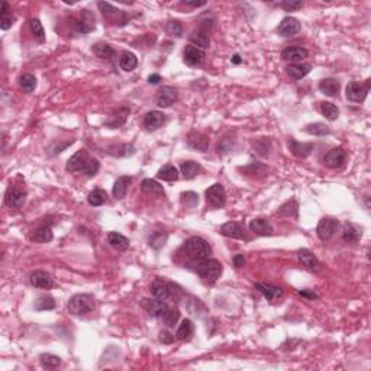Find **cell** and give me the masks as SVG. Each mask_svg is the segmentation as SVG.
<instances>
[{
  "instance_id": "obj_16",
  "label": "cell",
  "mask_w": 371,
  "mask_h": 371,
  "mask_svg": "<svg viewBox=\"0 0 371 371\" xmlns=\"http://www.w3.org/2000/svg\"><path fill=\"white\" fill-rule=\"evenodd\" d=\"M183 57H184V63L187 66L196 67L200 66V64L203 63V60H205V53H203V50L197 48L195 45H187L184 48Z\"/></svg>"
},
{
  "instance_id": "obj_24",
  "label": "cell",
  "mask_w": 371,
  "mask_h": 371,
  "mask_svg": "<svg viewBox=\"0 0 371 371\" xmlns=\"http://www.w3.org/2000/svg\"><path fill=\"white\" fill-rule=\"evenodd\" d=\"M309 55L307 50L302 48V47H289L282 51V58L284 61H290V63H300L303 58H306Z\"/></svg>"
},
{
  "instance_id": "obj_61",
  "label": "cell",
  "mask_w": 371,
  "mask_h": 371,
  "mask_svg": "<svg viewBox=\"0 0 371 371\" xmlns=\"http://www.w3.org/2000/svg\"><path fill=\"white\" fill-rule=\"evenodd\" d=\"M187 6H192V8H200V6H205L206 2H184Z\"/></svg>"
},
{
  "instance_id": "obj_22",
  "label": "cell",
  "mask_w": 371,
  "mask_h": 371,
  "mask_svg": "<svg viewBox=\"0 0 371 371\" xmlns=\"http://www.w3.org/2000/svg\"><path fill=\"white\" fill-rule=\"evenodd\" d=\"M250 229L255 235H260V237H271L274 232L271 223L264 218L252 219L251 223H250Z\"/></svg>"
},
{
  "instance_id": "obj_3",
  "label": "cell",
  "mask_w": 371,
  "mask_h": 371,
  "mask_svg": "<svg viewBox=\"0 0 371 371\" xmlns=\"http://www.w3.org/2000/svg\"><path fill=\"white\" fill-rule=\"evenodd\" d=\"M222 264L218 260H203L197 265L196 273L199 274L200 280L206 286H213L218 282V279L222 275Z\"/></svg>"
},
{
  "instance_id": "obj_21",
  "label": "cell",
  "mask_w": 371,
  "mask_h": 371,
  "mask_svg": "<svg viewBox=\"0 0 371 371\" xmlns=\"http://www.w3.org/2000/svg\"><path fill=\"white\" fill-rule=\"evenodd\" d=\"M29 283L32 284L33 287L50 290L54 286V279L48 273H44V271H33L29 275Z\"/></svg>"
},
{
  "instance_id": "obj_57",
  "label": "cell",
  "mask_w": 371,
  "mask_h": 371,
  "mask_svg": "<svg viewBox=\"0 0 371 371\" xmlns=\"http://www.w3.org/2000/svg\"><path fill=\"white\" fill-rule=\"evenodd\" d=\"M174 339H175L174 335L170 334L168 331H161V332H160V341H161L163 344H173Z\"/></svg>"
},
{
  "instance_id": "obj_40",
  "label": "cell",
  "mask_w": 371,
  "mask_h": 371,
  "mask_svg": "<svg viewBox=\"0 0 371 371\" xmlns=\"http://www.w3.org/2000/svg\"><path fill=\"white\" fill-rule=\"evenodd\" d=\"M119 66L123 71H132L135 67L138 66V58L136 55L131 51H125L119 60Z\"/></svg>"
},
{
  "instance_id": "obj_62",
  "label": "cell",
  "mask_w": 371,
  "mask_h": 371,
  "mask_svg": "<svg viewBox=\"0 0 371 371\" xmlns=\"http://www.w3.org/2000/svg\"><path fill=\"white\" fill-rule=\"evenodd\" d=\"M232 63H234V64H241V63H242V58H241L238 54H235L232 57Z\"/></svg>"
},
{
  "instance_id": "obj_11",
  "label": "cell",
  "mask_w": 371,
  "mask_h": 371,
  "mask_svg": "<svg viewBox=\"0 0 371 371\" xmlns=\"http://www.w3.org/2000/svg\"><path fill=\"white\" fill-rule=\"evenodd\" d=\"M178 100V91L177 88L171 87V86H164L158 90L157 98H155V103L160 108H170L171 105H174Z\"/></svg>"
},
{
  "instance_id": "obj_59",
  "label": "cell",
  "mask_w": 371,
  "mask_h": 371,
  "mask_svg": "<svg viewBox=\"0 0 371 371\" xmlns=\"http://www.w3.org/2000/svg\"><path fill=\"white\" fill-rule=\"evenodd\" d=\"M299 295L303 296V297H307V299H310V300L317 299L316 293H315V292H312V290H300V292H299Z\"/></svg>"
},
{
  "instance_id": "obj_33",
  "label": "cell",
  "mask_w": 371,
  "mask_h": 371,
  "mask_svg": "<svg viewBox=\"0 0 371 371\" xmlns=\"http://www.w3.org/2000/svg\"><path fill=\"white\" fill-rule=\"evenodd\" d=\"M342 238L348 244H357L361 238V229H358L351 222H345L344 229H342Z\"/></svg>"
},
{
  "instance_id": "obj_1",
  "label": "cell",
  "mask_w": 371,
  "mask_h": 371,
  "mask_svg": "<svg viewBox=\"0 0 371 371\" xmlns=\"http://www.w3.org/2000/svg\"><path fill=\"white\" fill-rule=\"evenodd\" d=\"M186 255L193 261H203L208 260L209 255L212 254V247L208 241L203 240L202 237H190L183 245Z\"/></svg>"
},
{
  "instance_id": "obj_4",
  "label": "cell",
  "mask_w": 371,
  "mask_h": 371,
  "mask_svg": "<svg viewBox=\"0 0 371 371\" xmlns=\"http://www.w3.org/2000/svg\"><path fill=\"white\" fill-rule=\"evenodd\" d=\"M95 309V299L90 295H76L68 300V310L74 316H86Z\"/></svg>"
},
{
  "instance_id": "obj_55",
  "label": "cell",
  "mask_w": 371,
  "mask_h": 371,
  "mask_svg": "<svg viewBox=\"0 0 371 371\" xmlns=\"http://www.w3.org/2000/svg\"><path fill=\"white\" fill-rule=\"evenodd\" d=\"M99 168H100V164L96 158H90V161L86 164V167L83 168V173L88 177H93V175L98 174Z\"/></svg>"
},
{
  "instance_id": "obj_17",
  "label": "cell",
  "mask_w": 371,
  "mask_h": 371,
  "mask_svg": "<svg viewBox=\"0 0 371 371\" xmlns=\"http://www.w3.org/2000/svg\"><path fill=\"white\" fill-rule=\"evenodd\" d=\"M300 22L293 18V16H286L283 21L280 22V25L277 26V32L282 36H293L296 33H299L300 31Z\"/></svg>"
},
{
  "instance_id": "obj_38",
  "label": "cell",
  "mask_w": 371,
  "mask_h": 371,
  "mask_svg": "<svg viewBox=\"0 0 371 371\" xmlns=\"http://www.w3.org/2000/svg\"><path fill=\"white\" fill-rule=\"evenodd\" d=\"M157 177H158L160 180H164V181H175V180H178L180 174H178V170L175 168L174 165L167 164V165H164V167H161V168L158 170Z\"/></svg>"
},
{
  "instance_id": "obj_13",
  "label": "cell",
  "mask_w": 371,
  "mask_h": 371,
  "mask_svg": "<svg viewBox=\"0 0 371 371\" xmlns=\"http://www.w3.org/2000/svg\"><path fill=\"white\" fill-rule=\"evenodd\" d=\"M90 161V157L86 150H80L77 151L73 157H70V160L67 161L66 170L70 173H76V171H83V168L86 167V164Z\"/></svg>"
},
{
  "instance_id": "obj_29",
  "label": "cell",
  "mask_w": 371,
  "mask_h": 371,
  "mask_svg": "<svg viewBox=\"0 0 371 371\" xmlns=\"http://www.w3.org/2000/svg\"><path fill=\"white\" fill-rule=\"evenodd\" d=\"M189 39H190V42L192 44H195V47L197 48H200V50H205V48H209V45H210V38H209V35L206 31H203V29H195L193 32L189 35Z\"/></svg>"
},
{
  "instance_id": "obj_42",
  "label": "cell",
  "mask_w": 371,
  "mask_h": 371,
  "mask_svg": "<svg viewBox=\"0 0 371 371\" xmlns=\"http://www.w3.org/2000/svg\"><path fill=\"white\" fill-rule=\"evenodd\" d=\"M87 202L90 206H102L103 203L108 202V193L102 189H96L88 193Z\"/></svg>"
},
{
  "instance_id": "obj_14",
  "label": "cell",
  "mask_w": 371,
  "mask_h": 371,
  "mask_svg": "<svg viewBox=\"0 0 371 371\" xmlns=\"http://www.w3.org/2000/svg\"><path fill=\"white\" fill-rule=\"evenodd\" d=\"M297 257H299V261L302 262V265L305 267L306 270H309L312 273H319L322 270V265H320L319 260L315 257V254L310 252L309 250H306V248L300 250L297 252Z\"/></svg>"
},
{
  "instance_id": "obj_15",
  "label": "cell",
  "mask_w": 371,
  "mask_h": 371,
  "mask_svg": "<svg viewBox=\"0 0 371 371\" xmlns=\"http://www.w3.org/2000/svg\"><path fill=\"white\" fill-rule=\"evenodd\" d=\"M345 158H347V153L342 147H337V148H332L329 153L325 155L323 158V164L329 167V168H339L342 167L345 163Z\"/></svg>"
},
{
  "instance_id": "obj_2",
  "label": "cell",
  "mask_w": 371,
  "mask_h": 371,
  "mask_svg": "<svg viewBox=\"0 0 371 371\" xmlns=\"http://www.w3.org/2000/svg\"><path fill=\"white\" fill-rule=\"evenodd\" d=\"M151 293L154 297L168 302V300H178L181 296V289L177 284L171 283L165 279L157 277L151 284Z\"/></svg>"
},
{
  "instance_id": "obj_35",
  "label": "cell",
  "mask_w": 371,
  "mask_h": 371,
  "mask_svg": "<svg viewBox=\"0 0 371 371\" xmlns=\"http://www.w3.org/2000/svg\"><path fill=\"white\" fill-rule=\"evenodd\" d=\"M319 90L323 93V95H327V96H331V98H334V96H337L339 91V81L338 80H335V78H323L320 83H319Z\"/></svg>"
},
{
  "instance_id": "obj_41",
  "label": "cell",
  "mask_w": 371,
  "mask_h": 371,
  "mask_svg": "<svg viewBox=\"0 0 371 371\" xmlns=\"http://www.w3.org/2000/svg\"><path fill=\"white\" fill-rule=\"evenodd\" d=\"M193 322L190 320V319H184L183 322H181V325L178 327L177 329V332H175V339H178V341H186V339H189L192 335H193Z\"/></svg>"
},
{
  "instance_id": "obj_20",
  "label": "cell",
  "mask_w": 371,
  "mask_h": 371,
  "mask_svg": "<svg viewBox=\"0 0 371 371\" xmlns=\"http://www.w3.org/2000/svg\"><path fill=\"white\" fill-rule=\"evenodd\" d=\"M289 150L297 158H307L313 151V144L312 142H299L293 140V138H290Z\"/></svg>"
},
{
  "instance_id": "obj_58",
  "label": "cell",
  "mask_w": 371,
  "mask_h": 371,
  "mask_svg": "<svg viewBox=\"0 0 371 371\" xmlns=\"http://www.w3.org/2000/svg\"><path fill=\"white\" fill-rule=\"evenodd\" d=\"M244 262H245V258H244V255H242V254H238V255H235V257H234V264H235V267H237V268H241V267L244 265Z\"/></svg>"
},
{
  "instance_id": "obj_10",
  "label": "cell",
  "mask_w": 371,
  "mask_h": 371,
  "mask_svg": "<svg viewBox=\"0 0 371 371\" xmlns=\"http://www.w3.org/2000/svg\"><path fill=\"white\" fill-rule=\"evenodd\" d=\"M338 219L334 218H323L319 220L316 228V234L320 241L331 240L335 234V230L338 229Z\"/></svg>"
},
{
  "instance_id": "obj_56",
  "label": "cell",
  "mask_w": 371,
  "mask_h": 371,
  "mask_svg": "<svg viewBox=\"0 0 371 371\" xmlns=\"http://www.w3.org/2000/svg\"><path fill=\"white\" fill-rule=\"evenodd\" d=\"M280 6L283 8L284 11L293 12L297 11V9H300V8L303 6V2H300V0H293V2L286 0V2H282V3H280Z\"/></svg>"
},
{
  "instance_id": "obj_26",
  "label": "cell",
  "mask_w": 371,
  "mask_h": 371,
  "mask_svg": "<svg viewBox=\"0 0 371 371\" xmlns=\"http://www.w3.org/2000/svg\"><path fill=\"white\" fill-rule=\"evenodd\" d=\"M255 289L258 292H261L262 295L265 296L267 300L270 302H275L277 299H280L283 296V290L280 287H275V286H271V284H264V283H257L255 284Z\"/></svg>"
},
{
  "instance_id": "obj_45",
  "label": "cell",
  "mask_w": 371,
  "mask_h": 371,
  "mask_svg": "<svg viewBox=\"0 0 371 371\" xmlns=\"http://www.w3.org/2000/svg\"><path fill=\"white\" fill-rule=\"evenodd\" d=\"M305 132H307L309 135H315V136H323V135H328L331 129L328 125L322 123V122H315V123L306 125Z\"/></svg>"
},
{
  "instance_id": "obj_18",
  "label": "cell",
  "mask_w": 371,
  "mask_h": 371,
  "mask_svg": "<svg viewBox=\"0 0 371 371\" xmlns=\"http://www.w3.org/2000/svg\"><path fill=\"white\" fill-rule=\"evenodd\" d=\"M165 122V115L160 110H151L145 115L144 118V126L147 128V131H157L160 129Z\"/></svg>"
},
{
  "instance_id": "obj_32",
  "label": "cell",
  "mask_w": 371,
  "mask_h": 371,
  "mask_svg": "<svg viewBox=\"0 0 371 371\" xmlns=\"http://www.w3.org/2000/svg\"><path fill=\"white\" fill-rule=\"evenodd\" d=\"M310 64H302V63H296V64H290L287 66V74L292 77L293 80H302L310 73Z\"/></svg>"
},
{
  "instance_id": "obj_19",
  "label": "cell",
  "mask_w": 371,
  "mask_h": 371,
  "mask_svg": "<svg viewBox=\"0 0 371 371\" xmlns=\"http://www.w3.org/2000/svg\"><path fill=\"white\" fill-rule=\"evenodd\" d=\"M141 306L148 312V315H151L154 317H158L164 310L168 307L167 302L164 300H160V299H142L141 300Z\"/></svg>"
},
{
  "instance_id": "obj_46",
  "label": "cell",
  "mask_w": 371,
  "mask_h": 371,
  "mask_svg": "<svg viewBox=\"0 0 371 371\" xmlns=\"http://www.w3.org/2000/svg\"><path fill=\"white\" fill-rule=\"evenodd\" d=\"M320 112L328 120H337L339 116V109L337 105L331 102H322L320 103Z\"/></svg>"
},
{
  "instance_id": "obj_5",
  "label": "cell",
  "mask_w": 371,
  "mask_h": 371,
  "mask_svg": "<svg viewBox=\"0 0 371 371\" xmlns=\"http://www.w3.org/2000/svg\"><path fill=\"white\" fill-rule=\"evenodd\" d=\"M99 9L102 12V15L105 16L106 21H109L112 25H118V26H123L126 25L129 21V16L125 13V12L116 9L115 6H112L109 3H105V2H99L98 3Z\"/></svg>"
},
{
  "instance_id": "obj_6",
  "label": "cell",
  "mask_w": 371,
  "mask_h": 371,
  "mask_svg": "<svg viewBox=\"0 0 371 371\" xmlns=\"http://www.w3.org/2000/svg\"><path fill=\"white\" fill-rule=\"evenodd\" d=\"M370 90V80H367L365 86L361 84L358 81H351L347 88H345V95L349 102H354V103H362L365 98H367V93Z\"/></svg>"
},
{
  "instance_id": "obj_48",
  "label": "cell",
  "mask_w": 371,
  "mask_h": 371,
  "mask_svg": "<svg viewBox=\"0 0 371 371\" xmlns=\"http://www.w3.org/2000/svg\"><path fill=\"white\" fill-rule=\"evenodd\" d=\"M167 240H168V235L165 232H154L148 242H150V247H153L154 250H160L165 245Z\"/></svg>"
},
{
  "instance_id": "obj_52",
  "label": "cell",
  "mask_w": 371,
  "mask_h": 371,
  "mask_svg": "<svg viewBox=\"0 0 371 371\" xmlns=\"http://www.w3.org/2000/svg\"><path fill=\"white\" fill-rule=\"evenodd\" d=\"M135 151V148L132 145H116V147H109L108 148V153L112 155H118V157H126V155H131Z\"/></svg>"
},
{
  "instance_id": "obj_34",
  "label": "cell",
  "mask_w": 371,
  "mask_h": 371,
  "mask_svg": "<svg viewBox=\"0 0 371 371\" xmlns=\"http://www.w3.org/2000/svg\"><path fill=\"white\" fill-rule=\"evenodd\" d=\"M108 241H109L110 247L118 250V251H125L129 247V240L126 237H123L119 232H109Z\"/></svg>"
},
{
  "instance_id": "obj_37",
  "label": "cell",
  "mask_w": 371,
  "mask_h": 371,
  "mask_svg": "<svg viewBox=\"0 0 371 371\" xmlns=\"http://www.w3.org/2000/svg\"><path fill=\"white\" fill-rule=\"evenodd\" d=\"M91 51H93V54L96 55L98 58H100V60H110V58L115 55L113 47L109 44H106V42H98V44H95L91 47Z\"/></svg>"
},
{
  "instance_id": "obj_51",
  "label": "cell",
  "mask_w": 371,
  "mask_h": 371,
  "mask_svg": "<svg viewBox=\"0 0 371 371\" xmlns=\"http://www.w3.org/2000/svg\"><path fill=\"white\" fill-rule=\"evenodd\" d=\"M181 203L183 206L187 209H195L199 203V195L195 193V192H186V193H181Z\"/></svg>"
},
{
  "instance_id": "obj_60",
  "label": "cell",
  "mask_w": 371,
  "mask_h": 371,
  "mask_svg": "<svg viewBox=\"0 0 371 371\" xmlns=\"http://www.w3.org/2000/svg\"><path fill=\"white\" fill-rule=\"evenodd\" d=\"M160 81H161V76L160 74H151V76L148 77V83H151V84H157Z\"/></svg>"
},
{
  "instance_id": "obj_8",
  "label": "cell",
  "mask_w": 371,
  "mask_h": 371,
  "mask_svg": "<svg viewBox=\"0 0 371 371\" xmlns=\"http://www.w3.org/2000/svg\"><path fill=\"white\" fill-rule=\"evenodd\" d=\"M206 200L212 208H223L226 203V192L223 186L215 183L206 190Z\"/></svg>"
},
{
  "instance_id": "obj_28",
  "label": "cell",
  "mask_w": 371,
  "mask_h": 371,
  "mask_svg": "<svg viewBox=\"0 0 371 371\" xmlns=\"http://www.w3.org/2000/svg\"><path fill=\"white\" fill-rule=\"evenodd\" d=\"M141 190L148 195V196H158L164 197L165 196V192H164V187L160 183H157L155 180L151 178H145L141 183Z\"/></svg>"
},
{
  "instance_id": "obj_31",
  "label": "cell",
  "mask_w": 371,
  "mask_h": 371,
  "mask_svg": "<svg viewBox=\"0 0 371 371\" xmlns=\"http://www.w3.org/2000/svg\"><path fill=\"white\" fill-rule=\"evenodd\" d=\"M158 319L163 322L167 328H174L180 319V310L177 307H167L163 313L158 316Z\"/></svg>"
},
{
  "instance_id": "obj_36",
  "label": "cell",
  "mask_w": 371,
  "mask_h": 371,
  "mask_svg": "<svg viewBox=\"0 0 371 371\" xmlns=\"http://www.w3.org/2000/svg\"><path fill=\"white\" fill-rule=\"evenodd\" d=\"M180 170H181V174L186 180H193L200 173L202 167L196 161H183L180 164Z\"/></svg>"
},
{
  "instance_id": "obj_9",
  "label": "cell",
  "mask_w": 371,
  "mask_h": 371,
  "mask_svg": "<svg viewBox=\"0 0 371 371\" xmlns=\"http://www.w3.org/2000/svg\"><path fill=\"white\" fill-rule=\"evenodd\" d=\"M25 200H26V192H23L22 189H19L16 186H11L6 190V195H5L6 206L12 209H19L25 205Z\"/></svg>"
},
{
  "instance_id": "obj_50",
  "label": "cell",
  "mask_w": 371,
  "mask_h": 371,
  "mask_svg": "<svg viewBox=\"0 0 371 371\" xmlns=\"http://www.w3.org/2000/svg\"><path fill=\"white\" fill-rule=\"evenodd\" d=\"M29 28H31V32H32L33 38L38 41V42H44L45 41V31L42 28V23L39 22V19H32L29 22Z\"/></svg>"
},
{
  "instance_id": "obj_23",
  "label": "cell",
  "mask_w": 371,
  "mask_h": 371,
  "mask_svg": "<svg viewBox=\"0 0 371 371\" xmlns=\"http://www.w3.org/2000/svg\"><path fill=\"white\" fill-rule=\"evenodd\" d=\"M187 145L200 153H205L209 147V138L202 132H192L187 136Z\"/></svg>"
},
{
  "instance_id": "obj_53",
  "label": "cell",
  "mask_w": 371,
  "mask_h": 371,
  "mask_svg": "<svg viewBox=\"0 0 371 371\" xmlns=\"http://www.w3.org/2000/svg\"><path fill=\"white\" fill-rule=\"evenodd\" d=\"M244 171H245L247 174L254 175V177H262V175L267 174L268 168H267L264 164L255 163V164H251L250 167H245V168H244Z\"/></svg>"
},
{
  "instance_id": "obj_44",
  "label": "cell",
  "mask_w": 371,
  "mask_h": 371,
  "mask_svg": "<svg viewBox=\"0 0 371 371\" xmlns=\"http://www.w3.org/2000/svg\"><path fill=\"white\" fill-rule=\"evenodd\" d=\"M33 307H35V310H38V312H44V310H53L55 307V300L54 297H51V296L45 295V296H39L36 300H35V303H33Z\"/></svg>"
},
{
  "instance_id": "obj_47",
  "label": "cell",
  "mask_w": 371,
  "mask_h": 371,
  "mask_svg": "<svg viewBox=\"0 0 371 371\" xmlns=\"http://www.w3.org/2000/svg\"><path fill=\"white\" fill-rule=\"evenodd\" d=\"M39 361H41V365L45 370H55L61 364V358L57 355H53V354H42L39 357Z\"/></svg>"
},
{
  "instance_id": "obj_12",
  "label": "cell",
  "mask_w": 371,
  "mask_h": 371,
  "mask_svg": "<svg viewBox=\"0 0 371 371\" xmlns=\"http://www.w3.org/2000/svg\"><path fill=\"white\" fill-rule=\"evenodd\" d=\"M219 232L223 237L234 238V240H248L247 238V232H245V226L242 223H240V222H235V220H230V222L223 223L220 226Z\"/></svg>"
},
{
  "instance_id": "obj_27",
  "label": "cell",
  "mask_w": 371,
  "mask_h": 371,
  "mask_svg": "<svg viewBox=\"0 0 371 371\" xmlns=\"http://www.w3.org/2000/svg\"><path fill=\"white\" fill-rule=\"evenodd\" d=\"M132 183V177L129 175H120L119 178L115 181V184H113V190H112V195L115 199H123L125 195H126V192H128V187L129 184Z\"/></svg>"
},
{
  "instance_id": "obj_30",
  "label": "cell",
  "mask_w": 371,
  "mask_h": 371,
  "mask_svg": "<svg viewBox=\"0 0 371 371\" xmlns=\"http://www.w3.org/2000/svg\"><path fill=\"white\" fill-rule=\"evenodd\" d=\"M54 238L53 235V230L50 226H41L38 229H35L31 232L29 235V240L32 242H36V244H47V242H51Z\"/></svg>"
},
{
  "instance_id": "obj_43",
  "label": "cell",
  "mask_w": 371,
  "mask_h": 371,
  "mask_svg": "<svg viewBox=\"0 0 371 371\" xmlns=\"http://www.w3.org/2000/svg\"><path fill=\"white\" fill-rule=\"evenodd\" d=\"M297 213H299V205L296 202L295 199L286 202L282 208L279 209L277 215L280 216H287V218H297Z\"/></svg>"
},
{
  "instance_id": "obj_49",
  "label": "cell",
  "mask_w": 371,
  "mask_h": 371,
  "mask_svg": "<svg viewBox=\"0 0 371 371\" xmlns=\"http://www.w3.org/2000/svg\"><path fill=\"white\" fill-rule=\"evenodd\" d=\"M19 84H21V87L23 88L25 93H32L33 90L36 88L38 83H36L35 76H32V74H23L19 78Z\"/></svg>"
},
{
  "instance_id": "obj_39",
  "label": "cell",
  "mask_w": 371,
  "mask_h": 371,
  "mask_svg": "<svg viewBox=\"0 0 371 371\" xmlns=\"http://www.w3.org/2000/svg\"><path fill=\"white\" fill-rule=\"evenodd\" d=\"M15 21H16V18H15L13 13L9 11V5H8V2H3V5H2V15H0V28H2L3 31H6V29L11 28Z\"/></svg>"
},
{
  "instance_id": "obj_7",
  "label": "cell",
  "mask_w": 371,
  "mask_h": 371,
  "mask_svg": "<svg viewBox=\"0 0 371 371\" xmlns=\"http://www.w3.org/2000/svg\"><path fill=\"white\" fill-rule=\"evenodd\" d=\"M73 25L77 29V32L80 33H88L95 31L96 28V21H95V15L88 11H80L78 16L73 19Z\"/></svg>"
},
{
  "instance_id": "obj_54",
  "label": "cell",
  "mask_w": 371,
  "mask_h": 371,
  "mask_svg": "<svg viewBox=\"0 0 371 371\" xmlns=\"http://www.w3.org/2000/svg\"><path fill=\"white\" fill-rule=\"evenodd\" d=\"M165 31L168 35L175 36V38H180L183 35V26L178 21H168L167 26H165Z\"/></svg>"
},
{
  "instance_id": "obj_25",
  "label": "cell",
  "mask_w": 371,
  "mask_h": 371,
  "mask_svg": "<svg viewBox=\"0 0 371 371\" xmlns=\"http://www.w3.org/2000/svg\"><path fill=\"white\" fill-rule=\"evenodd\" d=\"M129 108H119L115 113H112L109 116V119L105 122L106 126H109L112 129H116V128H120L125 125V122L129 116Z\"/></svg>"
}]
</instances>
